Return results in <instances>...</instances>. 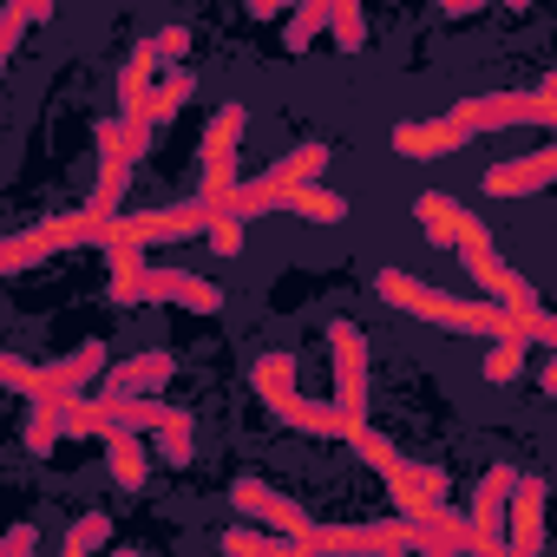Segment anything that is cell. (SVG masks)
<instances>
[{"mask_svg": "<svg viewBox=\"0 0 557 557\" xmlns=\"http://www.w3.org/2000/svg\"><path fill=\"white\" fill-rule=\"evenodd\" d=\"M322 171H329V145L315 138V145H302V151H289L283 164H275L269 184H275V190H289V184H309V177H322Z\"/></svg>", "mask_w": 557, "mask_h": 557, "instance_id": "obj_18", "label": "cell"}, {"mask_svg": "<svg viewBox=\"0 0 557 557\" xmlns=\"http://www.w3.org/2000/svg\"><path fill=\"white\" fill-rule=\"evenodd\" d=\"M283 8H302V0H249V14L262 21V14H283Z\"/></svg>", "mask_w": 557, "mask_h": 557, "instance_id": "obj_28", "label": "cell"}, {"mask_svg": "<svg viewBox=\"0 0 557 557\" xmlns=\"http://www.w3.org/2000/svg\"><path fill=\"white\" fill-rule=\"evenodd\" d=\"M197 92V79L184 73V66H171L164 79H158V99H151V125H171L177 112H184V99Z\"/></svg>", "mask_w": 557, "mask_h": 557, "instance_id": "obj_20", "label": "cell"}, {"mask_svg": "<svg viewBox=\"0 0 557 557\" xmlns=\"http://www.w3.org/2000/svg\"><path fill=\"white\" fill-rule=\"evenodd\" d=\"M348 440H355V453H361V459H368V466H374L381 479H387V472L400 466V453H394V440H387V433H374L368 420H355V426H348Z\"/></svg>", "mask_w": 557, "mask_h": 557, "instance_id": "obj_22", "label": "cell"}, {"mask_svg": "<svg viewBox=\"0 0 557 557\" xmlns=\"http://www.w3.org/2000/svg\"><path fill=\"white\" fill-rule=\"evenodd\" d=\"M145 296H151V302L197 309V315H216V309H223V289L203 283V275H184V269H145Z\"/></svg>", "mask_w": 557, "mask_h": 557, "instance_id": "obj_8", "label": "cell"}, {"mask_svg": "<svg viewBox=\"0 0 557 557\" xmlns=\"http://www.w3.org/2000/svg\"><path fill=\"white\" fill-rule=\"evenodd\" d=\"M466 203L459 197H446V190H420V230L433 236V243H453L459 249V230H466Z\"/></svg>", "mask_w": 557, "mask_h": 557, "instance_id": "obj_13", "label": "cell"}, {"mask_svg": "<svg viewBox=\"0 0 557 557\" xmlns=\"http://www.w3.org/2000/svg\"><path fill=\"white\" fill-rule=\"evenodd\" d=\"M453 119L466 132H498V125H550V99L544 92H492V99H466L453 106Z\"/></svg>", "mask_w": 557, "mask_h": 557, "instance_id": "obj_4", "label": "cell"}, {"mask_svg": "<svg viewBox=\"0 0 557 557\" xmlns=\"http://www.w3.org/2000/svg\"><path fill=\"white\" fill-rule=\"evenodd\" d=\"M210 216H216V203H177V210H145V216H119V230L125 236H138V243H151V236H203L210 230Z\"/></svg>", "mask_w": 557, "mask_h": 557, "instance_id": "obj_9", "label": "cell"}, {"mask_svg": "<svg viewBox=\"0 0 557 557\" xmlns=\"http://www.w3.org/2000/svg\"><path fill=\"white\" fill-rule=\"evenodd\" d=\"M505 518H511L505 550H544V479H518Z\"/></svg>", "mask_w": 557, "mask_h": 557, "instance_id": "obj_10", "label": "cell"}, {"mask_svg": "<svg viewBox=\"0 0 557 557\" xmlns=\"http://www.w3.org/2000/svg\"><path fill=\"white\" fill-rule=\"evenodd\" d=\"M230 505H236L243 518H269V524H283V531H289V537H302V544L315 537L309 511H302V505H289L283 492H269L262 479H236V485H230Z\"/></svg>", "mask_w": 557, "mask_h": 557, "instance_id": "obj_6", "label": "cell"}, {"mask_svg": "<svg viewBox=\"0 0 557 557\" xmlns=\"http://www.w3.org/2000/svg\"><path fill=\"white\" fill-rule=\"evenodd\" d=\"M203 243H210L216 256H236V249H243V216H236V210H216L210 230H203Z\"/></svg>", "mask_w": 557, "mask_h": 557, "instance_id": "obj_23", "label": "cell"}, {"mask_svg": "<svg viewBox=\"0 0 557 557\" xmlns=\"http://www.w3.org/2000/svg\"><path fill=\"white\" fill-rule=\"evenodd\" d=\"M466 125L446 112V119H407V125H394V151L400 158H453V151H466Z\"/></svg>", "mask_w": 557, "mask_h": 557, "instance_id": "obj_7", "label": "cell"}, {"mask_svg": "<svg viewBox=\"0 0 557 557\" xmlns=\"http://www.w3.org/2000/svg\"><path fill=\"white\" fill-rule=\"evenodd\" d=\"M158 40H145L138 53H132V66L119 73V106H125V119H151V99H158Z\"/></svg>", "mask_w": 557, "mask_h": 557, "instance_id": "obj_11", "label": "cell"}, {"mask_svg": "<svg viewBox=\"0 0 557 557\" xmlns=\"http://www.w3.org/2000/svg\"><path fill=\"white\" fill-rule=\"evenodd\" d=\"M249 381H256V394L269 400V413L289 407V400H296V355H262V361L249 368Z\"/></svg>", "mask_w": 557, "mask_h": 557, "instance_id": "obj_15", "label": "cell"}, {"mask_svg": "<svg viewBox=\"0 0 557 557\" xmlns=\"http://www.w3.org/2000/svg\"><path fill=\"white\" fill-rule=\"evenodd\" d=\"M158 53H164V60H184V53H190V34H184V27H164V34H158Z\"/></svg>", "mask_w": 557, "mask_h": 557, "instance_id": "obj_27", "label": "cell"}, {"mask_svg": "<svg viewBox=\"0 0 557 557\" xmlns=\"http://www.w3.org/2000/svg\"><path fill=\"white\" fill-rule=\"evenodd\" d=\"M329 27H335V47L355 53V47L368 40V27H361V0H335V21H329Z\"/></svg>", "mask_w": 557, "mask_h": 557, "instance_id": "obj_24", "label": "cell"}, {"mask_svg": "<svg viewBox=\"0 0 557 557\" xmlns=\"http://www.w3.org/2000/svg\"><path fill=\"white\" fill-rule=\"evenodd\" d=\"M440 8H446V14L459 21V14H472V8H485V0H440Z\"/></svg>", "mask_w": 557, "mask_h": 557, "instance_id": "obj_29", "label": "cell"}, {"mask_svg": "<svg viewBox=\"0 0 557 557\" xmlns=\"http://www.w3.org/2000/svg\"><path fill=\"white\" fill-rule=\"evenodd\" d=\"M550 177H557V145L537 151V158H505V164H492V171H485V190H492V197H524V190H537V184H550Z\"/></svg>", "mask_w": 557, "mask_h": 557, "instance_id": "obj_12", "label": "cell"}, {"mask_svg": "<svg viewBox=\"0 0 557 557\" xmlns=\"http://www.w3.org/2000/svg\"><path fill=\"white\" fill-rule=\"evenodd\" d=\"M544 394H557V361H550V368H544Z\"/></svg>", "mask_w": 557, "mask_h": 557, "instance_id": "obj_31", "label": "cell"}, {"mask_svg": "<svg viewBox=\"0 0 557 557\" xmlns=\"http://www.w3.org/2000/svg\"><path fill=\"white\" fill-rule=\"evenodd\" d=\"M329 342H335V407L361 420V407H368V348H361V329L335 322Z\"/></svg>", "mask_w": 557, "mask_h": 557, "instance_id": "obj_5", "label": "cell"}, {"mask_svg": "<svg viewBox=\"0 0 557 557\" xmlns=\"http://www.w3.org/2000/svg\"><path fill=\"white\" fill-rule=\"evenodd\" d=\"M106 531H112V524H106V511H92V518H79V524L66 531V550L79 557V550H92V544H106Z\"/></svg>", "mask_w": 557, "mask_h": 557, "instance_id": "obj_26", "label": "cell"}, {"mask_svg": "<svg viewBox=\"0 0 557 557\" xmlns=\"http://www.w3.org/2000/svg\"><path fill=\"white\" fill-rule=\"evenodd\" d=\"M243 125H249V112L243 106H223L216 119H210V132H203V203H230V190H236V145H243Z\"/></svg>", "mask_w": 557, "mask_h": 557, "instance_id": "obj_2", "label": "cell"}, {"mask_svg": "<svg viewBox=\"0 0 557 557\" xmlns=\"http://www.w3.org/2000/svg\"><path fill=\"white\" fill-rule=\"evenodd\" d=\"M537 92H544V99L557 106V73H544V86H537Z\"/></svg>", "mask_w": 557, "mask_h": 557, "instance_id": "obj_30", "label": "cell"}, {"mask_svg": "<svg viewBox=\"0 0 557 557\" xmlns=\"http://www.w3.org/2000/svg\"><path fill=\"white\" fill-rule=\"evenodd\" d=\"M511 8H524V0H511Z\"/></svg>", "mask_w": 557, "mask_h": 557, "instance_id": "obj_32", "label": "cell"}, {"mask_svg": "<svg viewBox=\"0 0 557 557\" xmlns=\"http://www.w3.org/2000/svg\"><path fill=\"white\" fill-rule=\"evenodd\" d=\"M164 381H171V355H138L106 381V394H138V387H164Z\"/></svg>", "mask_w": 557, "mask_h": 557, "instance_id": "obj_17", "label": "cell"}, {"mask_svg": "<svg viewBox=\"0 0 557 557\" xmlns=\"http://www.w3.org/2000/svg\"><path fill=\"white\" fill-rule=\"evenodd\" d=\"M73 243H106V216L79 210V216H53V223H40V230H21L8 249H0V262H8V269H27L34 256H47V249H73Z\"/></svg>", "mask_w": 557, "mask_h": 557, "instance_id": "obj_3", "label": "cell"}, {"mask_svg": "<svg viewBox=\"0 0 557 557\" xmlns=\"http://www.w3.org/2000/svg\"><path fill=\"white\" fill-rule=\"evenodd\" d=\"M524 348H531V335H498V348L485 355V381H492V387L518 381V374H524Z\"/></svg>", "mask_w": 557, "mask_h": 557, "instance_id": "obj_21", "label": "cell"}, {"mask_svg": "<svg viewBox=\"0 0 557 557\" xmlns=\"http://www.w3.org/2000/svg\"><path fill=\"white\" fill-rule=\"evenodd\" d=\"M164 459L171 466H190V413H171L164 420Z\"/></svg>", "mask_w": 557, "mask_h": 557, "instance_id": "obj_25", "label": "cell"}, {"mask_svg": "<svg viewBox=\"0 0 557 557\" xmlns=\"http://www.w3.org/2000/svg\"><path fill=\"white\" fill-rule=\"evenodd\" d=\"M99 361H106V348H99V342H86L79 355H66L60 368H47V387H53V394H79V387H86V374H92Z\"/></svg>", "mask_w": 557, "mask_h": 557, "instance_id": "obj_19", "label": "cell"}, {"mask_svg": "<svg viewBox=\"0 0 557 557\" xmlns=\"http://www.w3.org/2000/svg\"><path fill=\"white\" fill-rule=\"evenodd\" d=\"M106 459H112V479H119L125 492H138L145 472H151V466H145V446H138L132 426H112V433H106Z\"/></svg>", "mask_w": 557, "mask_h": 557, "instance_id": "obj_16", "label": "cell"}, {"mask_svg": "<svg viewBox=\"0 0 557 557\" xmlns=\"http://www.w3.org/2000/svg\"><path fill=\"white\" fill-rule=\"evenodd\" d=\"M283 210L315 216V223H342V216H348V197H342V190H322V177H309V184H289V190H283Z\"/></svg>", "mask_w": 557, "mask_h": 557, "instance_id": "obj_14", "label": "cell"}, {"mask_svg": "<svg viewBox=\"0 0 557 557\" xmlns=\"http://www.w3.org/2000/svg\"><path fill=\"white\" fill-rule=\"evenodd\" d=\"M374 289H381V302H394L400 315H420V322H440V329H459V335H518V322H511L505 302H466V296L426 289V283H413L407 269H381Z\"/></svg>", "mask_w": 557, "mask_h": 557, "instance_id": "obj_1", "label": "cell"}]
</instances>
